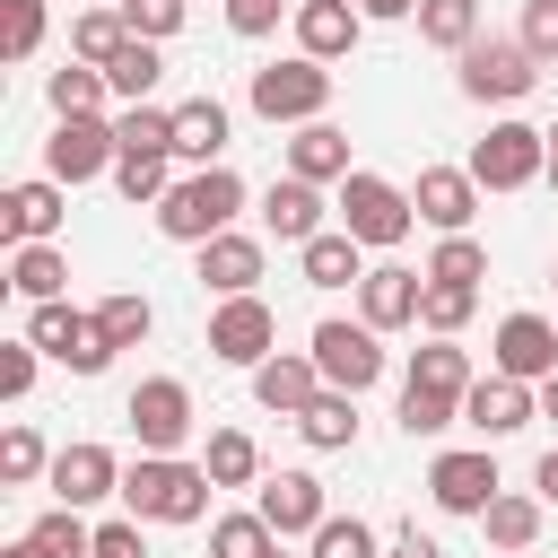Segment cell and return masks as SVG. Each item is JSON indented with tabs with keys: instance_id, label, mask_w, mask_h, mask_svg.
<instances>
[{
	"instance_id": "31",
	"label": "cell",
	"mask_w": 558,
	"mask_h": 558,
	"mask_svg": "<svg viewBox=\"0 0 558 558\" xmlns=\"http://www.w3.org/2000/svg\"><path fill=\"white\" fill-rule=\"evenodd\" d=\"M113 87H122V96L157 87V52H148V44H122V52H113Z\"/></svg>"
},
{
	"instance_id": "38",
	"label": "cell",
	"mask_w": 558,
	"mask_h": 558,
	"mask_svg": "<svg viewBox=\"0 0 558 558\" xmlns=\"http://www.w3.org/2000/svg\"><path fill=\"white\" fill-rule=\"evenodd\" d=\"M523 44H532L541 61L558 52V0H532V17H523Z\"/></svg>"
},
{
	"instance_id": "5",
	"label": "cell",
	"mask_w": 558,
	"mask_h": 558,
	"mask_svg": "<svg viewBox=\"0 0 558 558\" xmlns=\"http://www.w3.org/2000/svg\"><path fill=\"white\" fill-rule=\"evenodd\" d=\"M340 218H349V235H357V244H392V235L410 227L401 192H392V183H375V174H349V192H340Z\"/></svg>"
},
{
	"instance_id": "21",
	"label": "cell",
	"mask_w": 558,
	"mask_h": 558,
	"mask_svg": "<svg viewBox=\"0 0 558 558\" xmlns=\"http://www.w3.org/2000/svg\"><path fill=\"white\" fill-rule=\"evenodd\" d=\"M253 270H262V253H253L244 235H218V244L201 253V279H209V288H253Z\"/></svg>"
},
{
	"instance_id": "34",
	"label": "cell",
	"mask_w": 558,
	"mask_h": 558,
	"mask_svg": "<svg viewBox=\"0 0 558 558\" xmlns=\"http://www.w3.org/2000/svg\"><path fill=\"white\" fill-rule=\"evenodd\" d=\"M96 331H105V340L122 349V340H140V331H148V305H140V296H113V305L96 314Z\"/></svg>"
},
{
	"instance_id": "41",
	"label": "cell",
	"mask_w": 558,
	"mask_h": 558,
	"mask_svg": "<svg viewBox=\"0 0 558 558\" xmlns=\"http://www.w3.org/2000/svg\"><path fill=\"white\" fill-rule=\"evenodd\" d=\"M183 17V0H131V26H148V35H166Z\"/></svg>"
},
{
	"instance_id": "1",
	"label": "cell",
	"mask_w": 558,
	"mask_h": 558,
	"mask_svg": "<svg viewBox=\"0 0 558 558\" xmlns=\"http://www.w3.org/2000/svg\"><path fill=\"white\" fill-rule=\"evenodd\" d=\"M235 201H244V192H235V174H218V166H209V174H192V183H174V192H166L157 227H166V235H218V227L235 218Z\"/></svg>"
},
{
	"instance_id": "43",
	"label": "cell",
	"mask_w": 558,
	"mask_h": 558,
	"mask_svg": "<svg viewBox=\"0 0 558 558\" xmlns=\"http://www.w3.org/2000/svg\"><path fill=\"white\" fill-rule=\"evenodd\" d=\"M122 192L148 201V192H157V157H122Z\"/></svg>"
},
{
	"instance_id": "50",
	"label": "cell",
	"mask_w": 558,
	"mask_h": 558,
	"mask_svg": "<svg viewBox=\"0 0 558 558\" xmlns=\"http://www.w3.org/2000/svg\"><path fill=\"white\" fill-rule=\"evenodd\" d=\"M366 9H375V17H401V9H410V0H366Z\"/></svg>"
},
{
	"instance_id": "23",
	"label": "cell",
	"mask_w": 558,
	"mask_h": 558,
	"mask_svg": "<svg viewBox=\"0 0 558 558\" xmlns=\"http://www.w3.org/2000/svg\"><path fill=\"white\" fill-rule=\"evenodd\" d=\"M218 140H227V113H218V105H209V96H201V105H183V113H174V148H183V157H209V148H218Z\"/></svg>"
},
{
	"instance_id": "20",
	"label": "cell",
	"mask_w": 558,
	"mask_h": 558,
	"mask_svg": "<svg viewBox=\"0 0 558 558\" xmlns=\"http://www.w3.org/2000/svg\"><path fill=\"white\" fill-rule=\"evenodd\" d=\"M418 218L462 227V218H471V174H418Z\"/></svg>"
},
{
	"instance_id": "4",
	"label": "cell",
	"mask_w": 558,
	"mask_h": 558,
	"mask_svg": "<svg viewBox=\"0 0 558 558\" xmlns=\"http://www.w3.org/2000/svg\"><path fill=\"white\" fill-rule=\"evenodd\" d=\"M532 44H462V87L471 96H523L532 87Z\"/></svg>"
},
{
	"instance_id": "26",
	"label": "cell",
	"mask_w": 558,
	"mask_h": 558,
	"mask_svg": "<svg viewBox=\"0 0 558 558\" xmlns=\"http://www.w3.org/2000/svg\"><path fill=\"white\" fill-rule=\"evenodd\" d=\"M166 148H174V122L166 113H131L122 122V157H166Z\"/></svg>"
},
{
	"instance_id": "2",
	"label": "cell",
	"mask_w": 558,
	"mask_h": 558,
	"mask_svg": "<svg viewBox=\"0 0 558 558\" xmlns=\"http://www.w3.org/2000/svg\"><path fill=\"white\" fill-rule=\"evenodd\" d=\"M453 384H462V357H453V349H418V375H410V392H401V427H410V436L445 427V418H453Z\"/></svg>"
},
{
	"instance_id": "48",
	"label": "cell",
	"mask_w": 558,
	"mask_h": 558,
	"mask_svg": "<svg viewBox=\"0 0 558 558\" xmlns=\"http://www.w3.org/2000/svg\"><path fill=\"white\" fill-rule=\"evenodd\" d=\"M392 558H436V541H427L418 523H401V532H392Z\"/></svg>"
},
{
	"instance_id": "22",
	"label": "cell",
	"mask_w": 558,
	"mask_h": 558,
	"mask_svg": "<svg viewBox=\"0 0 558 558\" xmlns=\"http://www.w3.org/2000/svg\"><path fill=\"white\" fill-rule=\"evenodd\" d=\"M366 314L375 323H410L418 314V279L410 270H366Z\"/></svg>"
},
{
	"instance_id": "49",
	"label": "cell",
	"mask_w": 558,
	"mask_h": 558,
	"mask_svg": "<svg viewBox=\"0 0 558 558\" xmlns=\"http://www.w3.org/2000/svg\"><path fill=\"white\" fill-rule=\"evenodd\" d=\"M541 488H549V497H558V453H541Z\"/></svg>"
},
{
	"instance_id": "39",
	"label": "cell",
	"mask_w": 558,
	"mask_h": 558,
	"mask_svg": "<svg viewBox=\"0 0 558 558\" xmlns=\"http://www.w3.org/2000/svg\"><path fill=\"white\" fill-rule=\"evenodd\" d=\"M52 105H61V113L96 105V78H87V70H61V78H52Z\"/></svg>"
},
{
	"instance_id": "40",
	"label": "cell",
	"mask_w": 558,
	"mask_h": 558,
	"mask_svg": "<svg viewBox=\"0 0 558 558\" xmlns=\"http://www.w3.org/2000/svg\"><path fill=\"white\" fill-rule=\"evenodd\" d=\"M52 279H61L52 253H26V262H17V288H26V296H52Z\"/></svg>"
},
{
	"instance_id": "28",
	"label": "cell",
	"mask_w": 558,
	"mask_h": 558,
	"mask_svg": "<svg viewBox=\"0 0 558 558\" xmlns=\"http://www.w3.org/2000/svg\"><path fill=\"white\" fill-rule=\"evenodd\" d=\"M218 558H270V523H262V514L218 523Z\"/></svg>"
},
{
	"instance_id": "14",
	"label": "cell",
	"mask_w": 558,
	"mask_h": 558,
	"mask_svg": "<svg viewBox=\"0 0 558 558\" xmlns=\"http://www.w3.org/2000/svg\"><path fill=\"white\" fill-rule=\"evenodd\" d=\"M105 140H122V131H96V122L61 113V140H52V174H96V166H105Z\"/></svg>"
},
{
	"instance_id": "25",
	"label": "cell",
	"mask_w": 558,
	"mask_h": 558,
	"mask_svg": "<svg viewBox=\"0 0 558 558\" xmlns=\"http://www.w3.org/2000/svg\"><path fill=\"white\" fill-rule=\"evenodd\" d=\"M349 35H357V17L340 0H314L305 9V52H349Z\"/></svg>"
},
{
	"instance_id": "51",
	"label": "cell",
	"mask_w": 558,
	"mask_h": 558,
	"mask_svg": "<svg viewBox=\"0 0 558 558\" xmlns=\"http://www.w3.org/2000/svg\"><path fill=\"white\" fill-rule=\"evenodd\" d=\"M549 418H558V375H549Z\"/></svg>"
},
{
	"instance_id": "13",
	"label": "cell",
	"mask_w": 558,
	"mask_h": 558,
	"mask_svg": "<svg viewBox=\"0 0 558 558\" xmlns=\"http://www.w3.org/2000/svg\"><path fill=\"white\" fill-rule=\"evenodd\" d=\"M262 340H270V314H262L253 296H235V305L218 314V331H209V349H218V357H235V366H253V357H262Z\"/></svg>"
},
{
	"instance_id": "7",
	"label": "cell",
	"mask_w": 558,
	"mask_h": 558,
	"mask_svg": "<svg viewBox=\"0 0 558 558\" xmlns=\"http://www.w3.org/2000/svg\"><path fill=\"white\" fill-rule=\"evenodd\" d=\"M323 87H331V78H323L314 61H288V70L270 61V70H253V105H262L270 122H279V113H314V105H323Z\"/></svg>"
},
{
	"instance_id": "27",
	"label": "cell",
	"mask_w": 558,
	"mask_h": 558,
	"mask_svg": "<svg viewBox=\"0 0 558 558\" xmlns=\"http://www.w3.org/2000/svg\"><path fill=\"white\" fill-rule=\"evenodd\" d=\"M305 436H314V445H349V436H357V410L331 392V401H314V410H305Z\"/></svg>"
},
{
	"instance_id": "24",
	"label": "cell",
	"mask_w": 558,
	"mask_h": 558,
	"mask_svg": "<svg viewBox=\"0 0 558 558\" xmlns=\"http://www.w3.org/2000/svg\"><path fill=\"white\" fill-rule=\"evenodd\" d=\"M270 410H314V375L296 366V357H279V366H262V384H253Z\"/></svg>"
},
{
	"instance_id": "9",
	"label": "cell",
	"mask_w": 558,
	"mask_h": 558,
	"mask_svg": "<svg viewBox=\"0 0 558 558\" xmlns=\"http://www.w3.org/2000/svg\"><path fill=\"white\" fill-rule=\"evenodd\" d=\"M262 523H270V532H323V480L279 471V480L262 488Z\"/></svg>"
},
{
	"instance_id": "3",
	"label": "cell",
	"mask_w": 558,
	"mask_h": 558,
	"mask_svg": "<svg viewBox=\"0 0 558 558\" xmlns=\"http://www.w3.org/2000/svg\"><path fill=\"white\" fill-rule=\"evenodd\" d=\"M314 366H323L340 392H366V384L384 375V349H375V331H357V323H323V331H314Z\"/></svg>"
},
{
	"instance_id": "46",
	"label": "cell",
	"mask_w": 558,
	"mask_h": 558,
	"mask_svg": "<svg viewBox=\"0 0 558 558\" xmlns=\"http://www.w3.org/2000/svg\"><path fill=\"white\" fill-rule=\"evenodd\" d=\"M227 17H235V26H244V35H262V26H270V17H279V0H227Z\"/></svg>"
},
{
	"instance_id": "47",
	"label": "cell",
	"mask_w": 558,
	"mask_h": 558,
	"mask_svg": "<svg viewBox=\"0 0 558 558\" xmlns=\"http://www.w3.org/2000/svg\"><path fill=\"white\" fill-rule=\"evenodd\" d=\"M96 558H140V532H131V523H113V532H96Z\"/></svg>"
},
{
	"instance_id": "17",
	"label": "cell",
	"mask_w": 558,
	"mask_h": 558,
	"mask_svg": "<svg viewBox=\"0 0 558 558\" xmlns=\"http://www.w3.org/2000/svg\"><path fill=\"white\" fill-rule=\"evenodd\" d=\"M305 279L314 288H349L357 279V235H305Z\"/></svg>"
},
{
	"instance_id": "42",
	"label": "cell",
	"mask_w": 558,
	"mask_h": 558,
	"mask_svg": "<svg viewBox=\"0 0 558 558\" xmlns=\"http://www.w3.org/2000/svg\"><path fill=\"white\" fill-rule=\"evenodd\" d=\"M78 44H87V52H105V61H113V52H122V26H113V17H87V26H78Z\"/></svg>"
},
{
	"instance_id": "45",
	"label": "cell",
	"mask_w": 558,
	"mask_h": 558,
	"mask_svg": "<svg viewBox=\"0 0 558 558\" xmlns=\"http://www.w3.org/2000/svg\"><path fill=\"white\" fill-rule=\"evenodd\" d=\"M35 541H44V549H52V558H78V549H87V541H78V523H61V514H52V523H44V532H35Z\"/></svg>"
},
{
	"instance_id": "11",
	"label": "cell",
	"mask_w": 558,
	"mask_h": 558,
	"mask_svg": "<svg viewBox=\"0 0 558 558\" xmlns=\"http://www.w3.org/2000/svg\"><path fill=\"white\" fill-rule=\"evenodd\" d=\"M488 497H497V462H488V453H445V462H436V506L480 514Z\"/></svg>"
},
{
	"instance_id": "44",
	"label": "cell",
	"mask_w": 558,
	"mask_h": 558,
	"mask_svg": "<svg viewBox=\"0 0 558 558\" xmlns=\"http://www.w3.org/2000/svg\"><path fill=\"white\" fill-rule=\"evenodd\" d=\"M488 523H497V541H532V506H488Z\"/></svg>"
},
{
	"instance_id": "12",
	"label": "cell",
	"mask_w": 558,
	"mask_h": 558,
	"mask_svg": "<svg viewBox=\"0 0 558 558\" xmlns=\"http://www.w3.org/2000/svg\"><path fill=\"white\" fill-rule=\"evenodd\" d=\"M497 357H506V375H549V366H558V331H549L541 314H514V323L497 331Z\"/></svg>"
},
{
	"instance_id": "10",
	"label": "cell",
	"mask_w": 558,
	"mask_h": 558,
	"mask_svg": "<svg viewBox=\"0 0 558 558\" xmlns=\"http://www.w3.org/2000/svg\"><path fill=\"white\" fill-rule=\"evenodd\" d=\"M532 166H541V131H523V122L488 131V140H480V157H471V174H480V183H523Z\"/></svg>"
},
{
	"instance_id": "29",
	"label": "cell",
	"mask_w": 558,
	"mask_h": 558,
	"mask_svg": "<svg viewBox=\"0 0 558 558\" xmlns=\"http://www.w3.org/2000/svg\"><path fill=\"white\" fill-rule=\"evenodd\" d=\"M52 218H61V209H52V192H44V183H26V192H9V227H17V235H44Z\"/></svg>"
},
{
	"instance_id": "32",
	"label": "cell",
	"mask_w": 558,
	"mask_h": 558,
	"mask_svg": "<svg viewBox=\"0 0 558 558\" xmlns=\"http://www.w3.org/2000/svg\"><path fill=\"white\" fill-rule=\"evenodd\" d=\"M340 157H349L340 131H305V140H296V174H340Z\"/></svg>"
},
{
	"instance_id": "35",
	"label": "cell",
	"mask_w": 558,
	"mask_h": 558,
	"mask_svg": "<svg viewBox=\"0 0 558 558\" xmlns=\"http://www.w3.org/2000/svg\"><path fill=\"white\" fill-rule=\"evenodd\" d=\"M314 558H375V541H366V523H323Z\"/></svg>"
},
{
	"instance_id": "19",
	"label": "cell",
	"mask_w": 558,
	"mask_h": 558,
	"mask_svg": "<svg viewBox=\"0 0 558 558\" xmlns=\"http://www.w3.org/2000/svg\"><path fill=\"white\" fill-rule=\"evenodd\" d=\"M462 410H471V427H488V436H506V427H523V410H532V401H523V384L506 375V384H480V392H471Z\"/></svg>"
},
{
	"instance_id": "37",
	"label": "cell",
	"mask_w": 558,
	"mask_h": 558,
	"mask_svg": "<svg viewBox=\"0 0 558 558\" xmlns=\"http://www.w3.org/2000/svg\"><path fill=\"white\" fill-rule=\"evenodd\" d=\"M436 279H453V288H471V279H480V244H462V235H453V244L436 253Z\"/></svg>"
},
{
	"instance_id": "6",
	"label": "cell",
	"mask_w": 558,
	"mask_h": 558,
	"mask_svg": "<svg viewBox=\"0 0 558 558\" xmlns=\"http://www.w3.org/2000/svg\"><path fill=\"white\" fill-rule=\"evenodd\" d=\"M131 506H140V514H157V523H192V514H201V471L140 462V471H131Z\"/></svg>"
},
{
	"instance_id": "8",
	"label": "cell",
	"mask_w": 558,
	"mask_h": 558,
	"mask_svg": "<svg viewBox=\"0 0 558 558\" xmlns=\"http://www.w3.org/2000/svg\"><path fill=\"white\" fill-rule=\"evenodd\" d=\"M35 340H44L52 357H70L78 375H96V366L113 357V340H105L96 323H78V314H61V305H44V314H35Z\"/></svg>"
},
{
	"instance_id": "15",
	"label": "cell",
	"mask_w": 558,
	"mask_h": 558,
	"mask_svg": "<svg viewBox=\"0 0 558 558\" xmlns=\"http://www.w3.org/2000/svg\"><path fill=\"white\" fill-rule=\"evenodd\" d=\"M262 218H270V235H288V244H305L314 235V218H323V201L305 192V174L296 183H270V201H262Z\"/></svg>"
},
{
	"instance_id": "30",
	"label": "cell",
	"mask_w": 558,
	"mask_h": 558,
	"mask_svg": "<svg viewBox=\"0 0 558 558\" xmlns=\"http://www.w3.org/2000/svg\"><path fill=\"white\" fill-rule=\"evenodd\" d=\"M418 26H427L436 44H471V0H427Z\"/></svg>"
},
{
	"instance_id": "18",
	"label": "cell",
	"mask_w": 558,
	"mask_h": 558,
	"mask_svg": "<svg viewBox=\"0 0 558 558\" xmlns=\"http://www.w3.org/2000/svg\"><path fill=\"white\" fill-rule=\"evenodd\" d=\"M131 418H140L148 445H174L183 436V392L174 384H148V392H131Z\"/></svg>"
},
{
	"instance_id": "36",
	"label": "cell",
	"mask_w": 558,
	"mask_h": 558,
	"mask_svg": "<svg viewBox=\"0 0 558 558\" xmlns=\"http://www.w3.org/2000/svg\"><path fill=\"white\" fill-rule=\"evenodd\" d=\"M209 480H253V445L244 436H218L209 445Z\"/></svg>"
},
{
	"instance_id": "33",
	"label": "cell",
	"mask_w": 558,
	"mask_h": 558,
	"mask_svg": "<svg viewBox=\"0 0 558 558\" xmlns=\"http://www.w3.org/2000/svg\"><path fill=\"white\" fill-rule=\"evenodd\" d=\"M418 314H427V323H436V331H453V323H462V314H471V288H453V279H436V288H427V296H418Z\"/></svg>"
},
{
	"instance_id": "16",
	"label": "cell",
	"mask_w": 558,
	"mask_h": 558,
	"mask_svg": "<svg viewBox=\"0 0 558 558\" xmlns=\"http://www.w3.org/2000/svg\"><path fill=\"white\" fill-rule=\"evenodd\" d=\"M105 480H113V462H105L96 445H70V453L52 462V488H61L70 506H87V497H105Z\"/></svg>"
},
{
	"instance_id": "52",
	"label": "cell",
	"mask_w": 558,
	"mask_h": 558,
	"mask_svg": "<svg viewBox=\"0 0 558 558\" xmlns=\"http://www.w3.org/2000/svg\"><path fill=\"white\" fill-rule=\"evenodd\" d=\"M549 174H558V131H549Z\"/></svg>"
}]
</instances>
